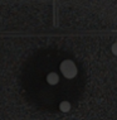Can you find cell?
I'll return each mask as SVG.
<instances>
[{"label": "cell", "mask_w": 117, "mask_h": 120, "mask_svg": "<svg viewBox=\"0 0 117 120\" xmlns=\"http://www.w3.org/2000/svg\"><path fill=\"white\" fill-rule=\"evenodd\" d=\"M60 71L66 79H74L77 76V72H78L77 66L71 60H66L60 63Z\"/></svg>", "instance_id": "6da1fadb"}, {"label": "cell", "mask_w": 117, "mask_h": 120, "mask_svg": "<svg viewBox=\"0 0 117 120\" xmlns=\"http://www.w3.org/2000/svg\"><path fill=\"white\" fill-rule=\"evenodd\" d=\"M47 82L49 83V85H57V83L59 82V76H58L57 73L52 72L47 76Z\"/></svg>", "instance_id": "7a4b0ae2"}, {"label": "cell", "mask_w": 117, "mask_h": 120, "mask_svg": "<svg viewBox=\"0 0 117 120\" xmlns=\"http://www.w3.org/2000/svg\"><path fill=\"white\" fill-rule=\"evenodd\" d=\"M112 52H113V54H116V56H117V43H115L112 46Z\"/></svg>", "instance_id": "277c9868"}, {"label": "cell", "mask_w": 117, "mask_h": 120, "mask_svg": "<svg viewBox=\"0 0 117 120\" xmlns=\"http://www.w3.org/2000/svg\"><path fill=\"white\" fill-rule=\"evenodd\" d=\"M59 109H60V111H63V112L69 111L71 110V104L68 101H62L60 105H59Z\"/></svg>", "instance_id": "3957f363"}]
</instances>
